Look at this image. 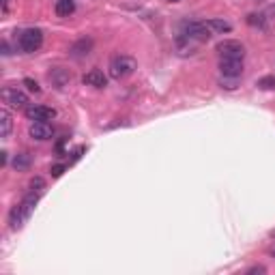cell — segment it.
I'll use <instances>...</instances> for the list:
<instances>
[{"label":"cell","mask_w":275,"mask_h":275,"mask_svg":"<svg viewBox=\"0 0 275 275\" xmlns=\"http://www.w3.org/2000/svg\"><path fill=\"white\" fill-rule=\"evenodd\" d=\"M0 97H2V101L7 105H11V108H28V97H26V92L20 91V89H11V86H7V89H2Z\"/></svg>","instance_id":"cell-6"},{"label":"cell","mask_w":275,"mask_h":275,"mask_svg":"<svg viewBox=\"0 0 275 275\" xmlns=\"http://www.w3.org/2000/svg\"><path fill=\"white\" fill-rule=\"evenodd\" d=\"M28 136L33 138V140H49V138L54 136V127L49 125L47 121H33L28 127Z\"/></svg>","instance_id":"cell-7"},{"label":"cell","mask_w":275,"mask_h":275,"mask_svg":"<svg viewBox=\"0 0 275 275\" xmlns=\"http://www.w3.org/2000/svg\"><path fill=\"white\" fill-rule=\"evenodd\" d=\"M249 273H265V267H252Z\"/></svg>","instance_id":"cell-23"},{"label":"cell","mask_w":275,"mask_h":275,"mask_svg":"<svg viewBox=\"0 0 275 275\" xmlns=\"http://www.w3.org/2000/svg\"><path fill=\"white\" fill-rule=\"evenodd\" d=\"M47 80L52 82V86H56V89H65V86L71 82V73L62 67H54L52 71L47 73Z\"/></svg>","instance_id":"cell-11"},{"label":"cell","mask_w":275,"mask_h":275,"mask_svg":"<svg viewBox=\"0 0 275 275\" xmlns=\"http://www.w3.org/2000/svg\"><path fill=\"white\" fill-rule=\"evenodd\" d=\"M76 11V0H56V15L58 17H69Z\"/></svg>","instance_id":"cell-13"},{"label":"cell","mask_w":275,"mask_h":275,"mask_svg":"<svg viewBox=\"0 0 275 275\" xmlns=\"http://www.w3.org/2000/svg\"><path fill=\"white\" fill-rule=\"evenodd\" d=\"M0 118H2V138L7 140V138L11 136V127H13V118H11L9 110L4 108L2 112H0Z\"/></svg>","instance_id":"cell-16"},{"label":"cell","mask_w":275,"mask_h":275,"mask_svg":"<svg viewBox=\"0 0 275 275\" xmlns=\"http://www.w3.org/2000/svg\"><path fill=\"white\" fill-rule=\"evenodd\" d=\"M269 15H275V4H273L271 9H269Z\"/></svg>","instance_id":"cell-25"},{"label":"cell","mask_w":275,"mask_h":275,"mask_svg":"<svg viewBox=\"0 0 275 275\" xmlns=\"http://www.w3.org/2000/svg\"><path fill=\"white\" fill-rule=\"evenodd\" d=\"M82 84L84 86H92V89H105V86H108V78L103 76L101 69H91L89 73H84Z\"/></svg>","instance_id":"cell-10"},{"label":"cell","mask_w":275,"mask_h":275,"mask_svg":"<svg viewBox=\"0 0 275 275\" xmlns=\"http://www.w3.org/2000/svg\"><path fill=\"white\" fill-rule=\"evenodd\" d=\"M9 4H11V0H2V13H7V11H9Z\"/></svg>","instance_id":"cell-24"},{"label":"cell","mask_w":275,"mask_h":275,"mask_svg":"<svg viewBox=\"0 0 275 275\" xmlns=\"http://www.w3.org/2000/svg\"><path fill=\"white\" fill-rule=\"evenodd\" d=\"M168 2H181V0H168Z\"/></svg>","instance_id":"cell-27"},{"label":"cell","mask_w":275,"mask_h":275,"mask_svg":"<svg viewBox=\"0 0 275 275\" xmlns=\"http://www.w3.org/2000/svg\"><path fill=\"white\" fill-rule=\"evenodd\" d=\"M39 198H41V191H28L26 196H24L22 202L15 204L13 209H11V213H9V226H11V230H20L24 224L28 222V217L33 215L35 204L39 202Z\"/></svg>","instance_id":"cell-1"},{"label":"cell","mask_w":275,"mask_h":275,"mask_svg":"<svg viewBox=\"0 0 275 275\" xmlns=\"http://www.w3.org/2000/svg\"><path fill=\"white\" fill-rule=\"evenodd\" d=\"M256 86H260V89H273V86H275V78H273V76L260 78L258 82H256Z\"/></svg>","instance_id":"cell-20"},{"label":"cell","mask_w":275,"mask_h":275,"mask_svg":"<svg viewBox=\"0 0 275 275\" xmlns=\"http://www.w3.org/2000/svg\"><path fill=\"white\" fill-rule=\"evenodd\" d=\"M220 71H222V76L241 78V73H243V60H236V58H222V60H220Z\"/></svg>","instance_id":"cell-9"},{"label":"cell","mask_w":275,"mask_h":275,"mask_svg":"<svg viewBox=\"0 0 275 275\" xmlns=\"http://www.w3.org/2000/svg\"><path fill=\"white\" fill-rule=\"evenodd\" d=\"M24 84H26V89H28V91H33V92H41V89H39V84H37L35 80H30V78H26V80H24Z\"/></svg>","instance_id":"cell-21"},{"label":"cell","mask_w":275,"mask_h":275,"mask_svg":"<svg viewBox=\"0 0 275 275\" xmlns=\"http://www.w3.org/2000/svg\"><path fill=\"white\" fill-rule=\"evenodd\" d=\"M181 37H185V39H189L193 43H202L211 37V30L206 28L204 22H183L181 24Z\"/></svg>","instance_id":"cell-4"},{"label":"cell","mask_w":275,"mask_h":275,"mask_svg":"<svg viewBox=\"0 0 275 275\" xmlns=\"http://www.w3.org/2000/svg\"><path fill=\"white\" fill-rule=\"evenodd\" d=\"M41 46H43V33L39 28H26L17 37V47H20L24 54H33Z\"/></svg>","instance_id":"cell-3"},{"label":"cell","mask_w":275,"mask_h":275,"mask_svg":"<svg viewBox=\"0 0 275 275\" xmlns=\"http://www.w3.org/2000/svg\"><path fill=\"white\" fill-rule=\"evenodd\" d=\"M271 256H273V258H275V245L271 247Z\"/></svg>","instance_id":"cell-26"},{"label":"cell","mask_w":275,"mask_h":275,"mask_svg":"<svg viewBox=\"0 0 275 275\" xmlns=\"http://www.w3.org/2000/svg\"><path fill=\"white\" fill-rule=\"evenodd\" d=\"M138 69V62L136 58H131V56H125V54H118L114 58L110 60V67H108V73L112 80H125L129 78L131 73H134Z\"/></svg>","instance_id":"cell-2"},{"label":"cell","mask_w":275,"mask_h":275,"mask_svg":"<svg viewBox=\"0 0 275 275\" xmlns=\"http://www.w3.org/2000/svg\"><path fill=\"white\" fill-rule=\"evenodd\" d=\"M30 164H33V159H30L28 153H17L13 157V168H15V170H28Z\"/></svg>","instance_id":"cell-15"},{"label":"cell","mask_w":275,"mask_h":275,"mask_svg":"<svg viewBox=\"0 0 275 275\" xmlns=\"http://www.w3.org/2000/svg\"><path fill=\"white\" fill-rule=\"evenodd\" d=\"M91 49H92V39H80L76 41L71 47H69V54L73 56V58H84V56H89L91 54Z\"/></svg>","instance_id":"cell-12"},{"label":"cell","mask_w":275,"mask_h":275,"mask_svg":"<svg viewBox=\"0 0 275 275\" xmlns=\"http://www.w3.org/2000/svg\"><path fill=\"white\" fill-rule=\"evenodd\" d=\"M26 110V116L30 121H52L56 116V112L52 108H47V105H28Z\"/></svg>","instance_id":"cell-8"},{"label":"cell","mask_w":275,"mask_h":275,"mask_svg":"<svg viewBox=\"0 0 275 275\" xmlns=\"http://www.w3.org/2000/svg\"><path fill=\"white\" fill-rule=\"evenodd\" d=\"M247 24H249V26H254V28L267 30V20H265V15H260V13H249L247 15Z\"/></svg>","instance_id":"cell-17"},{"label":"cell","mask_w":275,"mask_h":275,"mask_svg":"<svg viewBox=\"0 0 275 275\" xmlns=\"http://www.w3.org/2000/svg\"><path fill=\"white\" fill-rule=\"evenodd\" d=\"M206 24V28L209 30H213V33H220V35H224V33H230L232 30V24L230 22H226V20H209V22H204Z\"/></svg>","instance_id":"cell-14"},{"label":"cell","mask_w":275,"mask_h":275,"mask_svg":"<svg viewBox=\"0 0 275 275\" xmlns=\"http://www.w3.org/2000/svg\"><path fill=\"white\" fill-rule=\"evenodd\" d=\"M43 189H46V181H43L41 177H35L28 183V191H41L43 193Z\"/></svg>","instance_id":"cell-19"},{"label":"cell","mask_w":275,"mask_h":275,"mask_svg":"<svg viewBox=\"0 0 275 275\" xmlns=\"http://www.w3.org/2000/svg\"><path fill=\"white\" fill-rule=\"evenodd\" d=\"M220 86L226 91H234L239 86V78H230V76H222L220 78Z\"/></svg>","instance_id":"cell-18"},{"label":"cell","mask_w":275,"mask_h":275,"mask_svg":"<svg viewBox=\"0 0 275 275\" xmlns=\"http://www.w3.org/2000/svg\"><path fill=\"white\" fill-rule=\"evenodd\" d=\"M217 54L222 56V58H236V60H243V56H245V46H243L241 41H234V39H224L215 46Z\"/></svg>","instance_id":"cell-5"},{"label":"cell","mask_w":275,"mask_h":275,"mask_svg":"<svg viewBox=\"0 0 275 275\" xmlns=\"http://www.w3.org/2000/svg\"><path fill=\"white\" fill-rule=\"evenodd\" d=\"M65 168H67L65 164H56V166H52V170H49V172H52V177H54V179H58L60 174L65 172Z\"/></svg>","instance_id":"cell-22"}]
</instances>
